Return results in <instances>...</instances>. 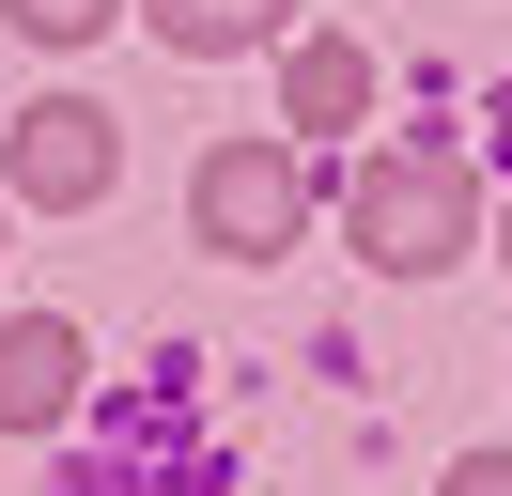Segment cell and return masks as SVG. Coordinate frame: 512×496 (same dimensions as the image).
Wrapping results in <instances>:
<instances>
[{
	"instance_id": "8",
	"label": "cell",
	"mask_w": 512,
	"mask_h": 496,
	"mask_svg": "<svg viewBox=\"0 0 512 496\" xmlns=\"http://www.w3.org/2000/svg\"><path fill=\"white\" fill-rule=\"evenodd\" d=\"M450 496H512V450H466V465H450Z\"/></svg>"
},
{
	"instance_id": "2",
	"label": "cell",
	"mask_w": 512,
	"mask_h": 496,
	"mask_svg": "<svg viewBox=\"0 0 512 496\" xmlns=\"http://www.w3.org/2000/svg\"><path fill=\"white\" fill-rule=\"evenodd\" d=\"M187 217H202V248H233V264H280V248L311 233V171H295L280 140H218L202 186H187Z\"/></svg>"
},
{
	"instance_id": "3",
	"label": "cell",
	"mask_w": 512,
	"mask_h": 496,
	"mask_svg": "<svg viewBox=\"0 0 512 496\" xmlns=\"http://www.w3.org/2000/svg\"><path fill=\"white\" fill-rule=\"evenodd\" d=\"M109 171H125V140H109V109H78V93H47V109H16V186H32V202H109Z\"/></svg>"
},
{
	"instance_id": "6",
	"label": "cell",
	"mask_w": 512,
	"mask_h": 496,
	"mask_svg": "<svg viewBox=\"0 0 512 496\" xmlns=\"http://www.w3.org/2000/svg\"><path fill=\"white\" fill-rule=\"evenodd\" d=\"M140 16H156L187 62H233V47H264V31H280V0H140Z\"/></svg>"
},
{
	"instance_id": "7",
	"label": "cell",
	"mask_w": 512,
	"mask_h": 496,
	"mask_svg": "<svg viewBox=\"0 0 512 496\" xmlns=\"http://www.w3.org/2000/svg\"><path fill=\"white\" fill-rule=\"evenodd\" d=\"M0 16H16V31H47V47H78V31H109L125 0H0Z\"/></svg>"
},
{
	"instance_id": "5",
	"label": "cell",
	"mask_w": 512,
	"mask_h": 496,
	"mask_svg": "<svg viewBox=\"0 0 512 496\" xmlns=\"http://www.w3.org/2000/svg\"><path fill=\"white\" fill-rule=\"evenodd\" d=\"M280 109H295V124H357V109H373V47H342V31H311V47L280 62Z\"/></svg>"
},
{
	"instance_id": "1",
	"label": "cell",
	"mask_w": 512,
	"mask_h": 496,
	"mask_svg": "<svg viewBox=\"0 0 512 496\" xmlns=\"http://www.w3.org/2000/svg\"><path fill=\"white\" fill-rule=\"evenodd\" d=\"M466 233H481V171L466 155H373V171H357V248H373L388 279L466 264Z\"/></svg>"
},
{
	"instance_id": "4",
	"label": "cell",
	"mask_w": 512,
	"mask_h": 496,
	"mask_svg": "<svg viewBox=\"0 0 512 496\" xmlns=\"http://www.w3.org/2000/svg\"><path fill=\"white\" fill-rule=\"evenodd\" d=\"M78 372H94V357H78V326H63V310L0 326V434H47V419L78 403Z\"/></svg>"
}]
</instances>
